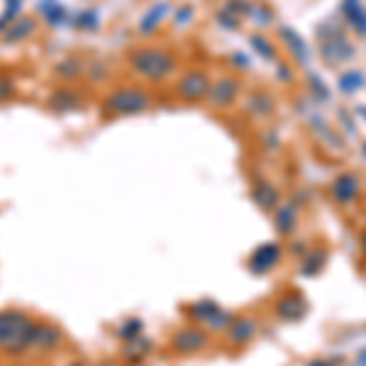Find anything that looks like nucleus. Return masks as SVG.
Instances as JSON below:
<instances>
[{
  "label": "nucleus",
  "instance_id": "1",
  "mask_svg": "<svg viewBox=\"0 0 366 366\" xmlns=\"http://www.w3.org/2000/svg\"><path fill=\"white\" fill-rule=\"evenodd\" d=\"M37 322L20 311L0 313V349L8 354H20L32 347Z\"/></svg>",
  "mask_w": 366,
  "mask_h": 366
},
{
  "label": "nucleus",
  "instance_id": "2",
  "mask_svg": "<svg viewBox=\"0 0 366 366\" xmlns=\"http://www.w3.org/2000/svg\"><path fill=\"white\" fill-rule=\"evenodd\" d=\"M130 66L147 81H164L178 69V59L162 46H142L130 54Z\"/></svg>",
  "mask_w": 366,
  "mask_h": 366
},
{
  "label": "nucleus",
  "instance_id": "3",
  "mask_svg": "<svg viewBox=\"0 0 366 366\" xmlns=\"http://www.w3.org/2000/svg\"><path fill=\"white\" fill-rule=\"evenodd\" d=\"M318 39H320L318 51H320L322 61L327 66H337V64H344V61H352L354 54H357L354 44H349L344 30L337 27V25H332V27H320L318 30Z\"/></svg>",
  "mask_w": 366,
  "mask_h": 366
},
{
  "label": "nucleus",
  "instance_id": "4",
  "mask_svg": "<svg viewBox=\"0 0 366 366\" xmlns=\"http://www.w3.org/2000/svg\"><path fill=\"white\" fill-rule=\"evenodd\" d=\"M152 107V98L142 89H117L105 98V110L117 117H130Z\"/></svg>",
  "mask_w": 366,
  "mask_h": 366
},
{
  "label": "nucleus",
  "instance_id": "5",
  "mask_svg": "<svg viewBox=\"0 0 366 366\" xmlns=\"http://www.w3.org/2000/svg\"><path fill=\"white\" fill-rule=\"evenodd\" d=\"M210 84H213V81H210V76L205 74L203 69H190L176 81V96L185 103L205 100L210 91Z\"/></svg>",
  "mask_w": 366,
  "mask_h": 366
},
{
  "label": "nucleus",
  "instance_id": "6",
  "mask_svg": "<svg viewBox=\"0 0 366 366\" xmlns=\"http://www.w3.org/2000/svg\"><path fill=\"white\" fill-rule=\"evenodd\" d=\"M329 195H332L334 205L339 208H349L362 195V181L354 171H342L329 181Z\"/></svg>",
  "mask_w": 366,
  "mask_h": 366
},
{
  "label": "nucleus",
  "instance_id": "7",
  "mask_svg": "<svg viewBox=\"0 0 366 366\" xmlns=\"http://www.w3.org/2000/svg\"><path fill=\"white\" fill-rule=\"evenodd\" d=\"M283 259V247L281 242H264L249 254V271L254 276H266L274 271Z\"/></svg>",
  "mask_w": 366,
  "mask_h": 366
},
{
  "label": "nucleus",
  "instance_id": "8",
  "mask_svg": "<svg viewBox=\"0 0 366 366\" xmlns=\"http://www.w3.org/2000/svg\"><path fill=\"white\" fill-rule=\"evenodd\" d=\"M240 91H242V84L240 79L235 76H223V79L213 81L210 84V91H208V105L215 107V110H225V107H232L235 100L240 98Z\"/></svg>",
  "mask_w": 366,
  "mask_h": 366
},
{
  "label": "nucleus",
  "instance_id": "9",
  "mask_svg": "<svg viewBox=\"0 0 366 366\" xmlns=\"http://www.w3.org/2000/svg\"><path fill=\"white\" fill-rule=\"evenodd\" d=\"M308 311H311V306H308V298L303 296L301 291H286L274 306L276 318L283 322L303 320V318L308 315Z\"/></svg>",
  "mask_w": 366,
  "mask_h": 366
},
{
  "label": "nucleus",
  "instance_id": "10",
  "mask_svg": "<svg viewBox=\"0 0 366 366\" xmlns=\"http://www.w3.org/2000/svg\"><path fill=\"white\" fill-rule=\"evenodd\" d=\"M190 318H193L195 322H203L208 325V327L213 329H225L230 325V320L235 315H230L228 311H223V308L218 306L215 301H198L193 303V306L188 308Z\"/></svg>",
  "mask_w": 366,
  "mask_h": 366
},
{
  "label": "nucleus",
  "instance_id": "11",
  "mask_svg": "<svg viewBox=\"0 0 366 366\" xmlns=\"http://www.w3.org/2000/svg\"><path fill=\"white\" fill-rule=\"evenodd\" d=\"M208 332L200 327H181L171 337V347L181 354H198L208 347Z\"/></svg>",
  "mask_w": 366,
  "mask_h": 366
},
{
  "label": "nucleus",
  "instance_id": "12",
  "mask_svg": "<svg viewBox=\"0 0 366 366\" xmlns=\"http://www.w3.org/2000/svg\"><path fill=\"white\" fill-rule=\"evenodd\" d=\"M225 332H228V339L232 344H237V347H244V344H249L251 339L256 337V332H259V325H256V318L240 315V318H232L230 325L225 327Z\"/></svg>",
  "mask_w": 366,
  "mask_h": 366
},
{
  "label": "nucleus",
  "instance_id": "13",
  "mask_svg": "<svg viewBox=\"0 0 366 366\" xmlns=\"http://www.w3.org/2000/svg\"><path fill=\"white\" fill-rule=\"evenodd\" d=\"M251 200L264 213H274L278 205H281V193H278V188L271 181L259 178V181L251 183Z\"/></svg>",
  "mask_w": 366,
  "mask_h": 366
},
{
  "label": "nucleus",
  "instance_id": "14",
  "mask_svg": "<svg viewBox=\"0 0 366 366\" xmlns=\"http://www.w3.org/2000/svg\"><path fill=\"white\" fill-rule=\"evenodd\" d=\"M329 261V249L327 247H313L306 254L301 256V276L306 278H315L325 271Z\"/></svg>",
  "mask_w": 366,
  "mask_h": 366
},
{
  "label": "nucleus",
  "instance_id": "15",
  "mask_svg": "<svg viewBox=\"0 0 366 366\" xmlns=\"http://www.w3.org/2000/svg\"><path fill=\"white\" fill-rule=\"evenodd\" d=\"M278 37H281L283 42L288 44V51H291L293 59H296L301 66H306L308 61H311V46H308L306 39H303L293 27H288V25H281V27H278Z\"/></svg>",
  "mask_w": 366,
  "mask_h": 366
},
{
  "label": "nucleus",
  "instance_id": "16",
  "mask_svg": "<svg viewBox=\"0 0 366 366\" xmlns=\"http://www.w3.org/2000/svg\"><path fill=\"white\" fill-rule=\"evenodd\" d=\"M274 230L281 237H291L298 230V205L293 203H281L274 210Z\"/></svg>",
  "mask_w": 366,
  "mask_h": 366
},
{
  "label": "nucleus",
  "instance_id": "17",
  "mask_svg": "<svg viewBox=\"0 0 366 366\" xmlns=\"http://www.w3.org/2000/svg\"><path fill=\"white\" fill-rule=\"evenodd\" d=\"M342 15L359 37H366V8L362 0H342Z\"/></svg>",
  "mask_w": 366,
  "mask_h": 366
},
{
  "label": "nucleus",
  "instance_id": "18",
  "mask_svg": "<svg viewBox=\"0 0 366 366\" xmlns=\"http://www.w3.org/2000/svg\"><path fill=\"white\" fill-rule=\"evenodd\" d=\"M169 10H171V5H169V3H157V5H152V8H149L147 13L142 15V20H139V25H137L139 34L149 37V34L157 32L159 25H162L164 20H166Z\"/></svg>",
  "mask_w": 366,
  "mask_h": 366
},
{
  "label": "nucleus",
  "instance_id": "19",
  "mask_svg": "<svg viewBox=\"0 0 366 366\" xmlns=\"http://www.w3.org/2000/svg\"><path fill=\"white\" fill-rule=\"evenodd\" d=\"M247 110H249L254 117H259V120H264V117L274 115L276 103L266 91H256V93H251L249 100H247Z\"/></svg>",
  "mask_w": 366,
  "mask_h": 366
},
{
  "label": "nucleus",
  "instance_id": "20",
  "mask_svg": "<svg viewBox=\"0 0 366 366\" xmlns=\"http://www.w3.org/2000/svg\"><path fill=\"white\" fill-rule=\"evenodd\" d=\"M59 344H61V332H59V329L51 327V325H46V322H37L32 347H34V349H44V352H49V349L59 347Z\"/></svg>",
  "mask_w": 366,
  "mask_h": 366
},
{
  "label": "nucleus",
  "instance_id": "21",
  "mask_svg": "<svg viewBox=\"0 0 366 366\" xmlns=\"http://www.w3.org/2000/svg\"><path fill=\"white\" fill-rule=\"evenodd\" d=\"M337 86H339V91H342L344 96H352V93L362 91L364 86H366L364 71H362V69H347V71H344V74L337 79Z\"/></svg>",
  "mask_w": 366,
  "mask_h": 366
},
{
  "label": "nucleus",
  "instance_id": "22",
  "mask_svg": "<svg viewBox=\"0 0 366 366\" xmlns=\"http://www.w3.org/2000/svg\"><path fill=\"white\" fill-rule=\"evenodd\" d=\"M249 44H251V49H254L264 61H276L278 59L276 46H274V42H271L269 37H266V34H261V32L249 34Z\"/></svg>",
  "mask_w": 366,
  "mask_h": 366
},
{
  "label": "nucleus",
  "instance_id": "23",
  "mask_svg": "<svg viewBox=\"0 0 366 366\" xmlns=\"http://www.w3.org/2000/svg\"><path fill=\"white\" fill-rule=\"evenodd\" d=\"M34 32V22L32 20H27V18H22V20H18V22H13L10 27H5V42H22V39H27L30 34Z\"/></svg>",
  "mask_w": 366,
  "mask_h": 366
},
{
  "label": "nucleus",
  "instance_id": "24",
  "mask_svg": "<svg viewBox=\"0 0 366 366\" xmlns=\"http://www.w3.org/2000/svg\"><path fill=\"white\" fill-rule=\"evenodd\" d=\"M56 103H61L59 110H74V107H79V98H76L71 91H59V93H56L54 100H51V105H56Z\"/></svg>",
  "mask_w": 366,
  "mask_h": 366
},
{
  "label": "nucleus",
  "instance_id": "25",
  "mask_svg": "<svg viewBox=\"0 0 366 366\" xmlns=\"http://www.w3.org/2000/svg\"><path fill=\"white\" fill-rule=\"evenodd\" d=\"M42 15L49 20L51 25H56V22H61V20L66 18V10H64V5H44Z\"/></svg>",
  "mask_w": 366,
  "mask_h": 366
},
{
  "label": "nucleus",
  "instance_id": "26",
  "mask_svg": "<svg viewBox=\"0 0 366 366\" xmlns=\"http://www.w3.org/2000/svg\"><path fill=\"white\" fill-rule=\"evenodd\" d=\"M311 91L315 93V98H318V100H322V103H325V100H329V89L322 84V79H320V76H315V74L311 76Z\"/></svg>",
  "mask_w": 366,
  "mask_h": 366
},
{
  "label": "nucleus",
  "instance_id": "27",
  "mask_svg": "<svg viewBox=\"0 0 366 366\" xmlns=\"http://www.w3.org/2000/svg\"><path fill=\"white\" fill-rule=\"evenodd\" d=\"M193 15H195V10H193V5H181V8H176V15H174V22L178 25V27H185V25L193 20Z\"/></svg>",
  "mask_w": 366,
  "mask_h": 366
},
{
  "label": "nucleus",
  "instance_id": "28",
  "mask_svg": "<svg viewBox=\"0 0 366 366\" xmlns=\"http://www.w3.org/2000/svg\"><path fill=\"white\" fill-rule=\"evenodd\" d=\"M98 15L93 13V10H86V13H81L79 18H76V25H79L81 30H96L98 27Z\"/></svg>",
  "mask_w": 366,
  "mask_h": 366
},
{
  "label": "nucleus",
  "instance_id": "29",
  "mask_svg": "<svg viewBox=\"0 0 366 366\" xmlns=\"http://www.w3.org/2000/svg\"><path fill=\"white\" fill-rule=\"evenodd\" d=\"M218 22L223 25L225 30H237V27H240V20H237L235 15H230L228 10H220V13H218Z\"/></svg>",
  "mask_w": 366,
  "mask_h": 366
},
{
  "label": "nucleus",
  "instance_id": "30",
  "mask_svg": "<svg viewBox=\"0 0 366 366\" xmlns=\"http://www.w3.org/2000/svg\"><path fill=\"white\" fill-rule=\"evenodd\" d=\"M344 359L342 357H325V359H313L306 366H342Z\"/></svg>",
  "mask_w": 366,
  "mask_h": 366
},
{
  "label": "nucleus",
  "instance_id": "31",
  "mask_svg": "<svg viewBox=\"0 0 366 366\" xmlns=\"http://www.w3.org/2000/svg\"><path fill=\"white\" fill-rule=\"evenodd\" d=\"M15 93V86L10 84V81H5V79H0V100H8L10 96Z\"/></svg>",
  "mask_w": 366,
  "mask_h": 366
},
{
  "label": "nucleus",
  "instance_id": "32",
  "mask_svg": "<svg viewBox=\"0 0 366 366\" xmlns=\"http://www.w3.org/2000/svg\"><path fill=\"white\" fill-rule=\"evenodd\" d=\"M276 76H278V81H293V71L288 69V64H278Z\"/></svg>",
  "mask_w": 366,
  "mask_h": 366
},
{
  "label": "nucleus",
  "instance_id": "33",
  "mask_svg": "<svg viewBox=\"0 0 366 366\" xmlns=\"http://www.w3.org/2000/svg\"><path fill=\"white\" fill-rule=\"evenodd\" d=\"M308 249H311V247H308V244H306V242H303V240H298L296 244L291 247V251H293V254H298V256H303V254H306Z\"/></svg>",
  "mask_w": 366,
  "mask_h": 366
},
{
  "label": "nucleus",
  "instance_id": "34",
  "mask_svg": "<svg viewBox=\"0 0 366 366\" xmlns=\"http://www.w3.org/2000/svg\"><path fill=\"white\" fill-rule=\"evenodd\" d=\"M354 366H366V349H362V352L357 354V362H354Z\"/></svg>",
  "mask_w": 366,
  "mask_h": 366
},
{
  "label": "nucleus",
  "instance_id": "35",
  "mask_svg": "<svg viewBox=\"0 0 366 366\" xmlns=\"http://www.w3.org/2000/svg\"><path fill=\"white\" fill-rule=\"evenodd\" d=\"M359 247H362V254L366 256V228L362 230V235H359Z\"/></svg>",
  "mask_w": 366,
  "mask_h": 366
},
{
  "label": "nucleus",
  "instance_id": "36",
  "mask_svg": "<svg viewBox=\"0 0 366 366\" xmlns=\"http://www.w3.org/2000/svg\"><path fill=\"white\" fill-rule=\"evenodd\" d=\"M357 112H359V115H362V117H366V105H359V107H357Z\"/></svg>",
  "mask_w": 366,
  "mask_h": 366
},
{
  "label": "nucleus",
  "instance_id": "37",
  "mask_svg": "<svg viewBox=\"0 0 366 366\" xmlns=\"http://www.w3.org/2000/svg\"><path fill=\"white\" fill-rule=\"evenodd\" d=\"M362 152H364V157H366V142L362 144Z\"/></svg>",
  "mask_w": 366,
  "mask_h": 366
},
{
  "label": "nucleus",
  "instance_id": "38",
  "mask_svg": "<svg viewBox=\"0 0 366 366\" xmlns=\"http://www.w3.org/2000/svg\"><path fill=\"white\" fill-rule=\"evenodd\" d=\"M71 366H86V364H71Z\"/></svg>",
  "mask_w": 366,
  "mask_h": 366
}]
</instances>
